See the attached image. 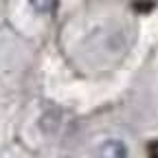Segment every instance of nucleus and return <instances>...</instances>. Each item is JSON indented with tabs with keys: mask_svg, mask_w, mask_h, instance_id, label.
Returning <instances> with one entry per match:
<instances>
[{
	"mask_svg": "<svg viewBox=\"0 0 158 158\" xmlns=\"http://www.w3.org/2000/svg\"><path fill=\"white\" fill-rule=\"evenodd\" d=\"M97 158H130L127 145L123 141H118V138H108V141L99 145Z\"/></svg>",
	"mask_w": 158,
	"mask_h": 158,
	"instance_id": "nucleus-1",
	"label": "nucleus"
},
{
	"mask_svg": "<svg viewBox=\"0 0 158 158\" xmlns=\"http://www.w3.org/2000/svg\"><path fill=\"white\" fill-rule=\"evenodd\" d=\"M29 5L37 13H51L55 9V0H29Z\"/></svg>",
	"mask_w": 158,
	"mask_h": 158,
	"instance_id": "nucleus-2",
	"label": "nucleus"
},
{
	"mask_svg": "<svg viewBox=\"0 0 158 158\" xmlns=\"http://www.w3.org/2000/svg\"><path fill=\"white\" fill-rule=\"evenodd\" d=\"M147 149H149V158H158V141H152Z\"/></svg>",
	"mask_w": 158,
	"mask_h": 158,
	"instance_id": "nucleus-3",
	"label": "nucleus"
}]
</instances>
